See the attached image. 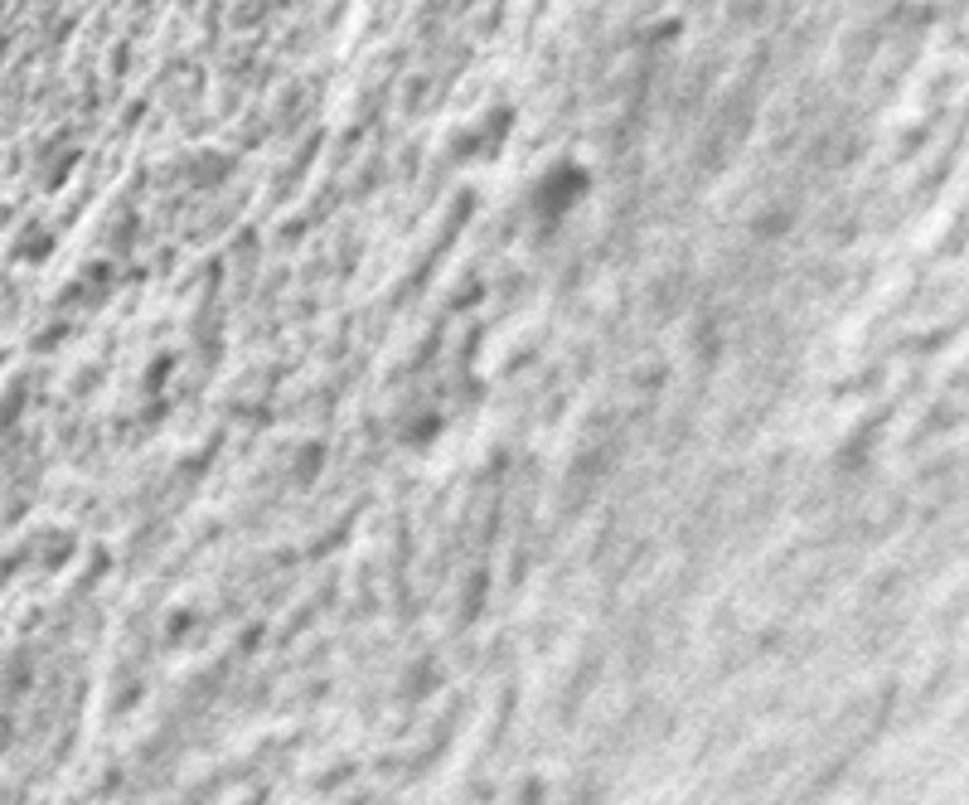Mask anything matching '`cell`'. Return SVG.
<instances>
[{
    "instance_id": "cell-1",
    "label": "cell",
    "mask_w": 969,
    "mask_h": 805,
    "mask_svg": "<svg viewBox=\"0 0 969 805\" xmlns=\"http://www.w3.org/2000/svg\"><path fill=\"white\" fill-rule=\"evenodd\" d=\"M587 190H592L587 165L582 161H553L529 190V209H533V219H538V228H558L567 214L587 199Z\"/></svg>"
},
{
    "instance_id": "cell-2",
    "label": "cell",
    "mask_w": 969,
    "mask_h": 805,
    "mask_svg": "<svg viewBox=\"0 0 969 805\" xmlns=\"http://www.w3.org/2000/svg\"><path fill=\"white\" fill-rule=\"evenodd\" d=\"M509 127H514V112L509 107H490L485 117H475L470 127H461L451 156L456 161H495L504 146H509Z\"/></svg>"
},
{
    "instance_id": "cell-3",
    "label": "cell",
    "mask_w": 969,
    "mask_h": 805,
    "mask_svg": "<svg viewBox=\"0 0 969 805\" xmlns=\"http://www.w3.org/2000/svg\"><path fill=\"white\" fill-rule=\"evenodd\" d=\"M441 427H446V422H441V413L422 408V413H417L412 422H403V427H398V442H403V447H432V442L441 437Z\"/></svg>"
},
{
    "instance_id": "cell-4",
    "label": "cell",
    "mask_w": 969,
    "mask_h": 805,
    "mask_svg": "<svg viewBox=\"0 0 969 805\" xmlns=\"http://www.w3.org/2000/svg\"><path fill=\"white\" fill-rule=\"evenodd\" d=\"M790 224H795V214H790L785 204H771V214H761L751 233H756V238H781V233H785Z\"/></svg>"
},
{
    "instance_id": "cell-5",
    "label": "cell",
    "mask_w": 969,
    "mask_h": 805,
    "mask_svg": "<svg viewBox=\"0 0 969 805\" xmlns=\"http://www.w3.org/2000/svg\"><path fill=\"white\" fill-rule=\"evenodd\" d=\"M228 156H199V175H189L194 185H219L223 175H228Z\"/></svg>"
}]
</instances>
